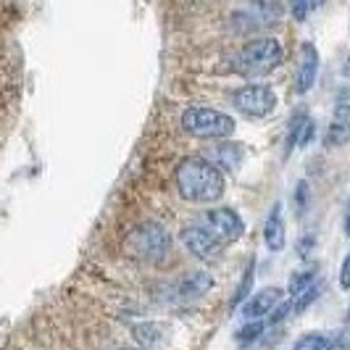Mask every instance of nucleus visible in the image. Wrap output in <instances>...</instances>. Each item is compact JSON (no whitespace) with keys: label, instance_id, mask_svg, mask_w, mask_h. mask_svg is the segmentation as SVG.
<instances>
[{"label":"nucleus","instance_id":"1","mask_svg":"<svg viewBox=\"0 0 350 350\" xmlns=\"http://www.w3.org/2000/svg\"><path fill=\"white\" fill-rule=\"evenodd\" d=\"M227 187L224 172H219L208 158L187 156L176 166V190L190 203H216Z\"/></svg>","mask_w":350,"mask_h":350},{"label":"nucleus","instance_id":"2","mask_svg":"<svg viewBox=\"0 0 350 350\" xmlns=\"http://www.w3.org/2000/svg\"><path fill=\"white\" fill-rule=\"evenodd\" d=\"M126 250L145 263H163L172 253V234L158 221H142L129 232Z\"/></svg>","mask_w":350,"mask_h":350},{"label":"nucleus","instance_id":"3","mask_svg":"<svg viewBox=\"0 0 350 350\" xmlns=\"http://www.w3.org/2000/svg\"><path fill=\"white\" fill-rule=\"evenodd\" d=\"M282 64V45L274 37H256L234 55V71L247 77H261Z\"/></svg>","mask_w":350,"mask_h":350},{"label":"nucleus","instance_id":"4","mask_svg":"<svg viewBox=\"0 0 350 350\" xmlns=\"http://www.w3.org/2000/svg\"><path fill=\"white\" fill-rule=\"evenodd\" d=\"M182 126L185 132L200 140H227L234 135V119L224 111L206 108V105H190L182 113Z\"/></svg>","mask_w":350,"mask_h":350},{"label":"nucleus","instance_id":"5","mask_svg":"<svg viewBox=\"0 0 350 350\" xmlns=\"http://www.w3.org/2000/svg\"><path fill=\"white\" fill-rule=\"evenodd\" d=\"M232 105L253 119H263L269 113H274L277 108V92L271 85H245L232 92Z\"/></svg>","mask_w":350,"mask_h":350},{"label":"nucleus","instance_id":"6","mask_svg":"<svg viewBox=\"0 0 350 350\" xmlns=\"http://www.w3.org/2000/svg\"><path fill=\"white\" fill-rule=\"evenodd\" d=\"M206 227L221 245H232L245 234V221L234 208L206 211Z\"/></svg>","mask_w":350,"mask_h":350},{"label":"nucleus","instance_id":"7","mask_svg":"<svg viewBox=\"0 0 350 350\" xmlns=\"http://www.w3.org/2000/svg\"><path fill=\"white\" fill-rule=\"evenodd\" d=\"M182 243L200 261H216L219 253H221V247H224L211 234L206 224H190V227L182 229Z\"/></svg>","mask_w":350,"mask_h":350},{"label":"nucleus","instance_id":"8","mask_svg":"<svg viewBox=\"0 0 350 350\" xmlns=\"http://www.w3.org/2000/svg\"><path fill=\"white\" fill-rule=\"evenodd\" d=\"M282 300H284V290L282 287H263V290H258L256 295H250L243 303V319H245V324L247 321H266Z\"/></svg>","mask_w":350,"mask_h":350},{"label":"nucleus","instance_id":"9","mask_svg":"<svg viewBox=\"0 0 350 350\" xmlns=\"http://www.w3.org/2000/svg\"><path fill=\"white\" fill-rule=\"evenodd\" d=\"M316 77H319V51H316L314 42H303L300 45L298 74H295V92L306 95L316 85Z\"/></svg>","mask_w":350,"mask_h":350},{"label":"nucleus","instance_id":"10","mask_svg":"<svg viewBox=\"0 0 350 350\" xmlns=\"http://www.w3.org/2000/svg\"><path fill=\"white\" fill-rule=\"evenodd\" d=\"M263 243L271 253H282L284 243H287V229H284V219H282V206L274 203L266 221H263Z\"/></svg>","mask_w":350,"mask_h":350},{"label":"nucleus","instance_id":"11","mask_svg":"<svg viewBox=\"0 0 350 350\" xmlns=\"http://www.w3.org/2000/svg\"><path fill=\"white\" fill-rule=\"evenodd\" d=\"M348 337L342 332H306L293 350H345Z\"/></svg>","mask_w":350,"mask_h":350},{"label":"nucleus","instance_id":"12","mask_svg":"<svg viewBox=\"0 0 350 350\" xmlns=\"http://www.w3.org/2000/svg\"><path fill=\"white\" fill-rule=\"evenodd\" d=\"M243 158H245V148H243V145H237V142H221V145L213 148V153H211L208 161L219 172H221V169L237 172V166H240Z\"/></svg>","mask_w":350,"mask_h":350},{"label":"nucleus","instance_id":"13","mask_svg":"<svg viewBox=\"0 0 350 350\" xmlns=\"http://www.w3.org/2000/svg\"><path fill=\"white\" fill-rule=\"evenodd\" d=\"M211 290H213V277H211L208 271H193V274H187L182 280V284H179V298L185 300L203 298V295H208Z\"/></svg>","mask_w":350,"mask_h":350},{"label":"nucleus","instance_id":"14","mask_svg":"<svg viewBox=\"0 0 350 350\" xmlns=\"http://www.w3.org/2000/svg\"><path fill=\"white\" fill-rule=\"evenodd\" d=\"M132 334H135V340H137V348L142 350H156L161 348L163 342H166V329L161 327V324H137L135 329H132Z\"/></svg>","mask_w":350,"mask_h":350},{"label":"nucleus","instance_id":"15","mask_svg":"<svg viewBox=\"0 0 350 350\" xmlns=\"http://www.w3.org/2000/svg\"><path fill=\"white\" fill-rule=\"evenodd\" d=\"M308 119H311V116H306V113H295V116H293V122L287 126V137H284V150H282V158H284V161L293 156L295 148H300V137H303V129H306Z\"/></svg>","mask_w":350,"mask_h":350},{"label":"nucleus","instance_id":"16","mask_svg":"<svg viewBox=\"0 0 350 350\" xmlns=\"http://www.w3.org/2000/svg\"><path fill=\"white\" fill-rule=\"evenodd\" d=\"M314 284H316V266H308V269H303V271H295V274H293L287 293H290V298H298L300 293H306V290L314 287Z\"/></svg>","mask_w":350,"mask_h":350},{"label":"nucleus","instance_id":"17","mask_svg":"<svg viewBox=\"0 0 350 350\" xmlns=\"http://www.w3.org/2000/svg\"><path fill=\"white\" fill-rule=\"evenodd\" d=\"M350 142V124L348 122H334L329 129H327V135H324V148H342V145H348Z\"/></svg>","mask_w":350,"mask_h":350},{"label":"nucleus","instance_id":"18","mask_svg":"<svg viewBox=\"0 0 350 350\" xmlns=\"http://www.w3.org/2000/svg\"><path fill=\"white\" fill-rule=\"evenodd\" d=\"M263 332H266V321H247L243 329H237L234 342H237L240 348H247V345H253Z\"/></svg>","mask_w":350,"mask_h":350},{"label":"nucleus","instance_id":"19","mask_svg":"<svg viewBox=\"0 0 350 350\" xmlns=\"http://www.w3.org/2000/svg\"><path fill=\"white\" fill-rule=\"evenodd\" d=\"M250 287H253V258H250L247 269L243 271V280H240L234 295H232V308H240L245 303V298H250Z\"/></svg>","mask_w":350,"mask_h":350},{"label":"nucleus","instance_id":"20","mask_svg":"<svg viewBox=\"0 0 350 350\" xmlns=\"http://www.w3.org/2000/svg\"><path fill=\"white\" fill-rule=\"evenodd\" d=\"M319 293H321V287H319V284L308 287L306 293H300L298 298H293V311H295V314H303V311H306V308L319 298Z\"/></svg>","mask_w":350,"mask_h":350},{"label":"nucleus","instance_id":"21","mask_svg":"<svg viewBox=\"0 0 350 350\" xmlns=\"http://www.w3.org/2000/svg\"><path fill=\"white\" fill-rule=\"evenodd\" d=\"M334 122H348L350 124V92L342 90L334 100Z\"/></svg>","mask_w":350,"mask_h":350},{"label":"nucleus","instance_id":"22","mask_svg":"<svg viewBox=\"0 0 350 350\" xmlns=\"http://www.w3.org/2000/svg\"><path fill=\"white\" fill-rule=\"evenodd\" d=\"M290 311H293V306L282 300L280 306H277V308L271 311V316L266 319V327H269V324H280V321H284V319H287V314H290Z\"/></svg>","mask_w":350,"mask_h":350},{"label":"nucleus","instance_id":"23","mask_svg":"<svg viewBox=\"0 0 350 350\" xmlns=\"http://www.w3.org/2000/svg\"><path fill=\"white\" fill-rule=\"evenodd\" d=\"M340 287H342L345 293H350V253L345 256L342 266H340Z\"/></svg>","mask_w":350,"mask_h":350},{"label":"nucleus","instance_id":"24","mask_svg":"<svg viewBox=\"0 0 350 350\" xmlns=\"http://www.w3.org/2000/svg\"><path fill=\"white\" fill-rule=\"evenodd\" d=\"M316 5H308V3H293V5H290V11H293V16L298 18V21H303V18L308 16V14H311V11H314Z\"/></svg>","mask_w":350,"mask_h":350},{"label":"nucleus","instance_id":"25","mask_svg":"<svg viewBox=\"0 0 350 350\" xmlns=\"http://www.w3.org/2000/svg\"><path fill=\"white\" fill-rule=\"evenodd\" d=\"M314 140V119H308L306 129H303V137H300V148H306L308 142Z\"/></svg>","mask_w":350,"mask_h":350},{"label":"nucleus","instance_id":"26","mask_svg":"<svg viewBox=\"0 0 350 350\" xmlns=\"http://www.w3.org/2000/svg\"><path fill=\"white\" fill-rule=\"evenodd\" d=\"M306 195H308V185L306 182H298V208H306Z\"/></svg>","mask_w":350,"mask_h":350},{"label":"nucleus","instance_id":"27","mask_svg":"<svg viewBox=\"0 0 350 350\" xmlns=\"http://www.w3.org/2000/svg\"><path fill=\"white\" fill-rule=\"evenodd\" d=\"M342 77H345V79H350V55L345 58V64H342Z\"/></svg>","mask_w":350,"mask_h":350},{"label":"nucleus","instance_id":"28","mask_svg":"<svg viewBox=\"0 0 350 350\" xmlns=\"http://www.w3.org/2000/svg\"><path fill=\"white\" fill-rule=\"evenodd\" d=\"M345 234L350 237V208H348V216H345Z\"/></svg>","mask_w":350,"mask_h":350},{"label":"nucleus","instance_id":"29","mask_svg":"<svg viewBox=\"0 0 350 350\" xmlns=\"http://www.w3.org/2000/svg\"><path fill=\"white\" fill-rule=\"evenodd\" d=\"M119 350H142V348H119Z\"/></svg>","mask_w":350,"mask_h":350},{"label":"nucleus","instance_id":"30","mask_svg":"<svg viewBox=\"0 0 350 350\" xmlns=\"http://www.w3.org/2000/svg\"><path fill=\"white\" fill-rule=\"evenodd\" d=\"M348 321H350V308H348Z\"/></svg>","mask_w":350,"mask_h":350}]
</instances>
